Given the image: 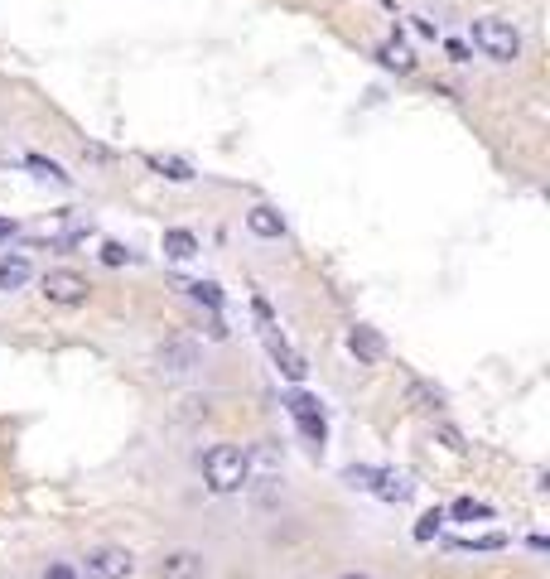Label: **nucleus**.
I'll use <instances>...</instances> for the list:
<instances>
[{"mask_svg": "<svg viewBox=\"0 0 550 579\" xmlns=\"http://www.w3.org/2000/svg\"><path fill=\"white\" fill-rule=\"evenodd\" d=\"M377 58H382V68H396V73H411V68H415V54L401 44V39L382 44V49H377Z\"/></svg>", "mask_w": 550, "mask_h": 579, "instance_id": "nucleus-14", "label": "nucleus"}, {"mask_svg": "<svg viewBox=\"0 0 550 579\" xmlns=\"http://www.w3.org/2000/svg\"><path fill=\"white\" fill-rule=\"evenodd\" d=\"M468 34H473V49L483 58H493V63H517V58H522V34H517L512 20L483 15V20L468 25Z\"/></svg>", "mask_w": 550, "mask_h": 579, "instance_id": "nucleus-2", "label": "nucleus"}, {"mask_svg": "<svg viewBox=\"0 0 550 579\" xmlns=\"http://www.w3.org/2000/svg\"><path fill=\"white\" fill-rule=\"evenodd\" d=\"M440 526H444V512L435 507V512H425L420 522H415V541H435L440 536Z\"/></svg>", "mask_w": 550, "mask_h": 579, "instance_id": "nucleus-19", "label": "nucleus"}, {"mask_svg": "<svg viewBox=\"0 0 550 579\" xmlns=\"http://www.w3.org/2000/svg\"><path fill=\"white\" fill-rule=\"evenodd\" d=\"M165 256L169 261H193V256H198V237L184 232V227H169L165 232Z\"/></svg>", "mask_w": 550, "mask_h": 579, "instance_id": "nucleus-13", "label": "nucleus"}, {"mask_svg": "<svg viewBox=\"0 0 550 579\" xmlns=\"http://www.w3.org/2000/svg\"><path fill=\"white\" fill-rule=\"evenodd\" d=\"M29 276H34L29 256H20V251H0V295H15V290H25Z\"/></svg>", "mask_w": 550, "mask_h": 579, "instance_id": "nucleus-11", "label": "nucleus"}, {"mask_svg": "<svg viewBox=\"0 0 550 579\" xmlns=\"http://www.w3.org/2000/svg\"><path fill=\"white\" fill-rule=\"evenodd\" d=\"M348 353H353L358 362H382L386 358L382 333L372 329V324H353V329H348Z\"/></svg>", "mask_w": 550, "mask_h": 579, "instance_id": "nucleus-10", "label": "nucleus"}, {"mask_svg": "<svg viewBox=\"0 0 550 579\" xmlns=\"http://www.w3.org/2000/svg\"><path fill=\"white\" fill-rule=\"evenodd\" d=\"M411 396L425 401V411H440L444 406V391H435V386H425V382H411Z\"/></svg>", "mask_w": 550, "mask_h": 579, "instance_id": "nucleus-20", "label": "nucleus"}, {"mask_svg": "<svg viewBox=\"0 0 550 579\" xmlns=\"http://www.w3.org/2000/svg\"><path fill=\"white\" fill-rule=\"evenodd\" d=\"M131 570H136V555L126 546H97V551H87L78 579H131Z\"/></svg>", "mask_w": 550, "mask_h": 579, "instance_id": "nucleus-7", "label": "nucleus"}, {"mask_svg": "<svg viewBox=\"0 0 550 579\" xmlns=\"http://www.w3.org/2000/svg\"><path fill=\"white\" fill-rule=\"evenodd\" d=\"M338 579H372V575H358V570H348V575H338Z\"/></svg>", "mask_w": 550, "mask_h": 579, "instance_id": "nucleus-26", "label": "nucleus"}, {"mask_svg": "<svg viewBox=\"0 0 550 579\" xmlns=\"http://www.w3.org/2000/svg\"><path fill=\"white\" fill-rule=\"evenodd\" d=\"M507 536H478V541H459V551H502Z\"/></svg>", "mask_w": 550, "mask_h": 579, "instance_id": "nucleus-21", "label": "nucleus"}, {"mask_svg": "<svg viewBox=\"0 0 550 579\" xmlns=\"http://www.w3.org/2000/svg\"><path fill=\"white\" fill-rule=\"evenodd\" d=\"M251 309H256V324H261V333H266V348H271L275 367H280V372H285L290 382H304V372H309V367H304L300 353H295V348H290V343L280 338V329H275V314H271V304H266L261 295H256V300H251Z\"/></svg>", "mask_w": 550, "mask_h": 579, "instance_id": "nucleus-4", "label": "nucleus"}, {"mask_svg": "<svg viewBox=\"0 0 550 579\" xmlns=\"http://www.w3.org/2000/svg\"><path fill=\"white\" fill-rule=\"evenodd\" d=\"M343 483L348 488H362V493L382 497V502H411L415 483L406 473L396 469H367V464H353V469H343Z\"/></svg>", "mask_w": 550, "mask_h": 579, "instance_id": "nucleus-3", "label": "nucleus"}, {"mask_svg": "<svg viewBox=\"0 0 550 579\" xmlns=\"http://www.w3.org/2000/svg\"><path fill=\"white\" fill-rule=\"evenodd\" d=\"M444 49H449V58H454V63H468V44H459V39H449Z\"/></svg>", "mask_w": 550, "mask_h": 579, "instance_id": "nucleus-24", "label": "nucleus"}, {"mask_svg": "<svg viewBox=\"0 0 550 579\" xmlns=\"http://www.w3.org/2000/svg\"><path fill=\"white\" fill-rule=\"evenodd\" d=\"M449 517H454V522H488V517H493V507H488V502H478V497H459V502L449 507Z\"/></svg>", "mask_w": 550, "mask_h": 579, "instance_id": "nucleus-15", "label": "nucleus"}, {"mask_svg": "<svg viewBox=\"0 0 550 579\" xmlns=\"http://www.w3.org/2000/svg\"><path fill=\"white\" fill-rule=\"evenodd\" d=\"M203 483L222 497L242 493L251 483L247 449H242V444H213V449H203Z\"/></svg>", "mask_w": 550, "mask_h": 579, "instance_id": "nucleus-1", "label": "nucleus"}, {"mask_svg": "<svg viewBox=\"0 0 550 579\" xmlns=\"http://www.w3.org/2000/svg\"><path fill=\"white\" fill-rule=\"evenodd\" d=\"M15 232H20V222H15V218H0V242H5V237H15Z\"/></svg>", "mask_w": 550, "mask_h": 579, "instance_id": "nucleus-25", "label": "nucleus"}, {"mask_svg": "<svg viewBox=\"0 0 550 579\" xmlns=\"http://www.w3.org/2000/svg\"><path fill=\"white\" fill-rule=\"evenodd\" d=\"M155 367H160V377H189L193 367H198V348L193 343H184V338H174V343H165L160 353H155Z\"/></svg>", "mask_w": 550, "mask_h": 579, "instance_id": "nucleus-8", "label": "nucleus"}, {"mask_svg": "<svg viewBox=\"0 0 550 579\" xmlns=\"http://www.w3.org/2000/svg\"><path fill=\"white\" fill-rule=\"evenodd\" d=\"M102 261H107V266H126V261H131V251L121 247V242H102Z\"/></svg>", "mask_w": 550, "mask_h": 579, "instance_id": "nucleus-22", "label": "nucleus"}, {"mask_svg": "<svg viewBox=\"0 0 550 579\" xmlns=\"http://www.w3.org/2000/svg\"><path fill=\"white\" fill-rule=\"evenodd\" d=\"M285 411H290V420L300 425V435L314 449H324V440H329V415H324V401L319 396H309V391H290L285 396Z\"/></svg>", "mask_w": 550, "mask_h": 579, "instance_id": "nucleus-5", "label": "nucleus"}, {"mask_svg": "<svg viewBox=\"0 0 550 579\" xmlns=\"http://www.w3.org/2000/svg\"><path fill=\"white\" fill-rule=\"evenodd\" d=\"M184 290H189V295H193L198 304H208V309H222V290L213 285V280H189Z\"/></svg>", "mask_w": 550, "mask_h": 579, "instance_id": "nucleus-18", "label": "nucleus"}, {"mask_svg": "<svg viewBox=\"0 0 550 579\" xmlns=\"http://www.w3.org/2000/svg\"><path fill=\"white\" fill-rule=\"evenodd\" d=\"M44 579H78V570H73V565H63V560H54V565L44 570Z\"/></svg>", "mask_w": 550, "mask_h": 579, "instance_id": "nucleus-23", "label": "nucleus"}, {"mask_svg": "<svg viewBox=\"0 0 550 579\" xmlns=\"http://www.w3.org/2000/svg\"><path fill=\"white\" fill-rule=\"evenodd\" d=\"M25 165L34 169L39 179H54V184H63V189L73 184V174H63V165H54V160H44V155H25Z\"/></svg>", "mask_w": 550, "mask_h": 579, "instance_id": "nucleus-17", "label": "nucleus"}, {"mask_svg": "<svg viewBox=\"0 0 550 579\" xmlns=\"http://www.w3.org/2000/svg\"><path fill=\"white\" fill-rule=\"evenodd\" d=\"M145 165L150 169H160L165 179H174V184H189L193 179V169L184 165V160H165V155H145Z\"/></svg>", "mask_w": 550, "mask_h": 579, "instance_id": "nucleus-16", "label": "nucleus"}, {"mask_svg": "<svg viewBox=\"0 0 550 579\" xmlns=\"http://www.w3.org/2000/svg\"><path fill=\"white\" fill-rule=\"evenodd\" d=\"M203 551H165L160 555V565H155V579H203Z\"/></svg>", "mask_w": 550, "mask_h": 579, "instance_id": "nucleus-9", "label": "nucleus"}, {"mask_svg": "<svg viewBox=\"0 0 550 579\" xmlns=\"http://www.w3.org/2000/svg\"><path fill=\"white\" fill-rule=\"evenodd\" d=\"M247 232L251 237H261V242H280V237H285V218L261 203V208H251L247 213Z\"/></svg>", "mask_w": 550, "mask_h": 579, "instance_id": "nucleus-12", "label": "nucleus"}, {"mask_svg": "<svg viewBox=\"0 0 550 579\" xmlns=\"http://www.w3.org/2000/svg\"><path fill=\"white\" fill-rule=\"evenodd\" d=\"M39 290H44L49 304H63V309H78V304H87V295H92V285H87L83 271H68V266L49 271V276L39 280Z\"/></svg>", "mask_w": 550, "mask_h": 579, "instance_id": "nucleus-6", "label": "nucleus"}]
</instances>
